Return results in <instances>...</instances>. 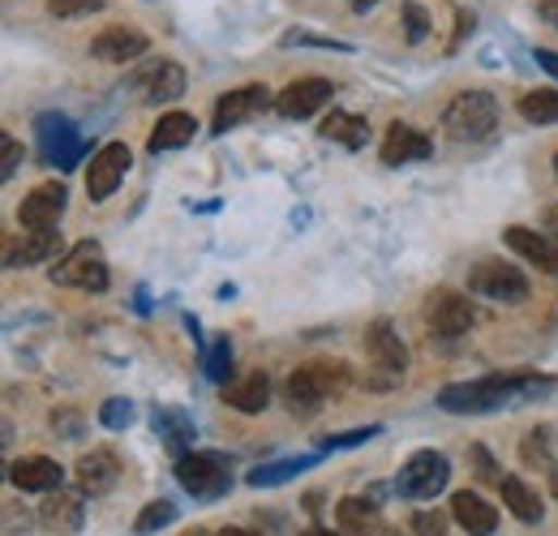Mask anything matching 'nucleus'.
I'll return each instance as SVG.
<instances>
[{
	"label": "nucleus",
	"mask_w": 558,
	"mask_h": 536,
	"mask_svg": "<svg viewBox=\"0 0 558 536\" xmlns=\"http://www.w3.org/2000/svg\"><path fill=\"white\" fill-rule=\"evenodd\" d=\"M558 387L555 378H533V374H489L477 382H456V387H442L438 407L442 412H494L502 403H520L533 400L542 391Z\"/></svg>",
	"instance_id": "nucleus-1"
},
{
	"label": "nucleus",
	"mask_w": 558,
	"mask_h": 536,
	"mask_svg": "<svg viewBox=\"0 0 558 536\" xmlns=\"http://www.w3.org/2000/svg\"><path fill=\"white\" fill-rule=\"evenodd\" d=\"M349 382V369L340 361H314V365H301L288 382H283V400L292 416H314L323 400H331L340 387Z\"/></svg>",
	"instance_id": "nucleus-2"
},
{
	"label": "nucleus",
	"mask_w": 558,
	"mask_h": 536,
	"mask_svg": "<svg viewBox=\"0 0 558 536\" xmlns=\"http://www.w3.org/2000/svg\"><path fill=\"white\" fill-rule=\"evenodd\" d=\"M498 125V103L489 90H464L442 112V134L451 142H482Z\"/></svg>",
	"instance_id": "nucleus-3"
},
{
	"label": "nucleus",
	"mask_w": 558,
	"mask_h": 536,
	"mask_svg": "<svg viewBox=\"0 0 558 536\" xmlns=\"http://www.w3.org/2000/svg\"><path fill=\"white\" fill-rule=\"evenodd\" d=\"M52 283L82 288V292H104V288H108V263H104V249H99L95 241H77L70 254L52 267Z\"/></svg>",
	"instance_id": "nucleus-4"
},
{
	"label": "nucleus",
	"mask_w": 558,
	"mask_h": 536,
	"mask_svg": "<svg viewBox=\"0 0 558 536\" xmlns=\"http://www.w3.org/2000/svg\"><path fill=\"white\" fill-rule=\"evenodd\" d=\"M177 480H181V489L194 494V498H219V494L232 489V472H228V464H223L219 455H210V451H190V455H181V460H177Z\"/></svg>",
	"instance_id": "nucleus-5"
},
{
	"label": "nucleus",
	"mask_w": 558,
	"mask_h": 536,
	"mask_svg": "<svg viewBox=\"0 0 558 536\" xmlns=\"http://www.w3.org/2000/svg\"><path fill=\"white\" fill-rule=\"evenodd\" d=\"M469 292L473 296H486V301H498V305H520L529 296V279L511 263H477L469 270Z\"/></svg>",
	"instance_id": "nucleus-6"
},
{
	"label": "nucleus",
	"mask_w": 558,
	"mask_h": 536,
	"mask_svg": "<svg viewBox=\"0 0 558 536\" xmlns=\"http://www.w3.org/2000/svg\"><path fill=\"white\" fill-rule=\"evenodd\" d=\"M267 108H271V90H267L263 82L236 86V90H228V95L215 103V121H210V130H215V134H223V130H236V125H245V121L263 117Z\"/></svg>",
	"instance_id": "nucleus-7"
},
{
	"label": "nucleus",
	"mask_w": 558,
	"mask_h": 536,
	"mask_svg": "<svg viewBox=\"0 0 558 536\" xmlns=\"http://www.w3.org/2000/svg\"><path fill=\"white\" fill-rule=\"evenodd\" d=\"M447 480H451V464H447V455H438V451H417V455L400 468L396 489H400L404 498H434Z\"/></svg>",
	"instance_id": "nucleus-8"
},
{
	"label": "nucleus",
	"mask_w": 558,
	"mask_h": 536,
	"mask_svg": "<svg viewBox=\"0 0 558 536\" xmlns=\"http://www.w3.org/2000/svg\"><path fill=\"white\" fill-rule=\"evenodd\" d=\"M130 146L125 142H108V146H99L95 150V159H90V168H86V194L90 202H104L117 194V185L125 181V172H130Z\"/></svg>",
	"instance_id": "nucleus-9"
},
{
	"label": "nucleus",
	"mask_w": 558,
	"mask_h": 536,
	"mask_svg": "<svg viewBox=\"0 0 558 536\" xmlns=\"http://www.w3.org/2000/svg\"><path fill=\"white\" fill-rule=\"evenodd\" d=\"M61 215H65V185L61 181H44L39 190H31L26 202L17 206L22 232H57Z\"/></svg>",
	"instance_id": "nucleus-10"
},
{
	"label": "nucleus",
	"mask_w": 558,
	"mask_h": 536,
	"mask_svg": "<svg viewBox=\"0 0 558 536\" xmlns=\"http://www.w3.org/2000/svg\"><path fill=\"white\" fill-rule=\"evenodd\" d=\"M425 322H429V331L438 339H460L473 327V305H469L460 292L438 288V292L429 296V305H425Z\"/></svg>",
	"instance_id": "nucleus-11"
},
{
	"label": "nucleus",
	"mask_w": 558,
	"mask_h": 536,
	"mask_svg": "<svg viewBox=\"0 0 558 536\" xmlns=\"http://www.w3.org/2000/svg\"><path fill=\"white\" fill-rule=\"evenodd\" d=\"M35 134H39V155L48 163H57V168H73L86 155V142L77 137V130H73L65 117H39Z\"/></svg>",
	"instance_id": "nucleus-12"
},
{
	"label": "nucleus",
	"mask_w": 558,
	"mask_h": 536,
	"mask_svg": "<svg viewBox=\"0 0 558 536\" xmlns=\"http://www.w3.org/2000/svg\"><path fill=\"white\" fill-rule=\"evenodd\" d=\"M331 90H336V86H331L327 77H296V82H288V86L279 90L276 112L288 117V121H305V117H314L318 108L331 103Z\"/></svg>",
	"instance_id": "nucleus-13"
},
{
	"label": "nucleus",
	"mask_w": 558,
	"mask_h": 536,
	"mask_svg": "<svg viewBox=\"0 0 558 536\" xmlns=\"http://www.w3.org/2000/svg\"><path fill=\"white\" fill-rule=\"evenodd\" d=\"M134 90H138L142 103H172L185 95V69L177 61H150L134 77Z\"/></svg>",
	"instance_id": "nucleus-14"
},
{
	"label": "nucleus",
	"mask_w": 558,
	"mask_h": 536,
	"mask_svg": "<svg viewBox=\"0 0 558 536\" xmlns=\"http://www.w3.org/2000/svg\"><path fill=\"white\" fill-rule=\"evenodd\" d=\"M61 476H65L61 464L48 455H22L9 464V480L26 494H52V489H61Z\"/></svg>",
	"instance_id": "nucleus-15"
},
{
	"label": "nucleus",
	"mask_w": 558,
	"mask_h": 536,
	"mask_svg": "<svg viewBox=\"0 0 558 536\" xmlns=\"http://www.w3.org/2000/svg\"><path fill=\"white\" fill-rule=\"evenodd\" d=\"M507 249L546 275H558V241H550L537 228H507Z\"/></svg>",
	"instance_id": "nucleus-16"
},
{
	"label": "nucleus",
	"mask_w": 558,
	"mask_h": 536,
	"mask_svg": "<svg viewBox=\"0 0 558 536\" xmlns=\"http://www.w3.org/2000/svg\"><path fill=\"white\" fill-rule=\"evenodd\" d=\"M9 267H39V263H61V232H26L22 241H9L4 249Z\"/></svg>",
	"instance_id": "nucleus-17"
},
{
	"label": "nucleus",
	"mask_w": 558,
	"mask_h": 536,
	"mask_svg": "<svg viewBox=\"0 0 558 536\" xmlns=\"http://www.w3.org/2000/svg\"><path fill=\"white\" fill-rule=\"evenodd\" d=\"M146 35L142 31H125V26H108L95 44H90V57H99V61H112V65H125V61H138L146 57Z\"/></svg>",
	"instance_id": "nucleus-18"
},
{
	"label": "nucleus",
	"mask_w": 558,
	"mask_h": 536,
	"mask_svg": "<svg viewBox=\"0 0 558 536\" xmlns=\"http://www.w3.org/2000/svg\"><path fill=\"white\" fill-rule=\"evenodd\" d=\"M429 150H434V142L421 134V130H413V125H400V121L383 137V163H391V168L429 159Z\"/></svg>",
	"instance_id": "nucleus-19"
},
{
	"label": "nucleus",
	"mask_w": 558,
	"mask_h": 536,
	"mask_svg": "<svg viewBox=\"0 0 558 536\" xmlns=\"http://www.w3.org/2000/svg\"><path fill=\"white\" fill-rule=\"evenodd\" d=\"M451 515H456V524H460L469 536H489L494 528H498V511H494V502H486L482 494H469V489H460V494L451 498Z\"/></svg>",
	"instance_id": "nucleus-20"
},
{
	"label": "nucleus",
	"mask_w": 558,
	"mask_h": 536,
	"mask_svg": "<svg viewBox=\"0 0 558 536\" xmlns=\"http://www.w3.org/2000/svg\"><path fill=\"white\" fill-rule=\"evenodd\" d=\"M336 524H340V533L344 536H396L387 524H383L378 507L365 502V498H344V502L336 507Z\"/></svg>",
	"instance_id": "nucleus-21"
},
{
	"label": "nucleus",
	"mask_w": 558,
	"mask_h": 536,
	"mask_svg": "<svg viewBox=\"0 0 558 536\" xmlns=\"http://www.w3.org/2000/svg\"><path fill=\"white\" fill-rule=\"evenodd\" d=\"M117 476H121V460L108 447L86 451L77 460V485H82V494H108L117 485Z\"/></svg>",
	"instance_id": "nucleus-22"
},
{
	"label": "nucleus",
	"mask_w": 558,
	"mask_h": 536,
	"mask_svg": "<svg viewBox=\"0 0 558 536\" xmlns=\"http://www.w3.org/2000/svg\"><path fill=\"white\" fill-rule=\"evenodd\" d=\"M365 348H369L374 365H383V369H391V374H404V369H409V348H404V339L396 336L387 322H374V327L365 331Z\"/></svg>",
	"instance_id": "nucleus-23"
},
{
	"label": "nucleus",
	"mask_w": 558,
	"mask_h": 536,
	"mask_svg": "<svg viewBox=\"0 0 558 536\" xmlns=\"http://www.w3.org/2000/svg\"><path fill=\"white\" fill-rule=\"evenodd\" d=\"M155 434L163 438V447L177 460L190 455V447H194V421L185 412H177V407H155Z\"/></svg>",
	"instance_id": "nucleus-24"
},
{
	"label": "nucleus",
	"mask_w": 558,
	"mask_h": 536,
	"mask_svg": "<svg viewBox=\"0 0 558 536\" xmlns=\"http://www.w3.org/2000/svg\"><path fill=\"white\" fill-rule=\"evenodd\" d=\"M223 403L228 407H236V412H263L267 403H271V378L267 374H245L241 382H232V387H223Z\"/></svg>",
	"instance_id": "nucleus-25"
},
{
	"label": "nucleus",
	"mask_w": 558,
	"mask_h": 536,
	"mask_svg": "<svg viewBox=\"0 0 558 536\" xmlns=\"http://www.w3.org/2000/svg\"><path fill=\"white\" fill-rule=\"evenodd\" d=\"M198 134V121L190 117V112H168V117H159V125L150 130L146 137V146L159 155V150H177V146H185V142H194Z\"/></svg>",
	"instance_id": "nucleus-26"
},
{
	"label": "nucleus",
	"mask_w": 558,
	"mask_h": 536,
	"mask_svg": "<svg viewBox=\"0 0 558 536\" xmlns=\"http://www.w3.org/2000/svg\"><path fill=\"white\" fill-rule=\"evenodd\" d=\"M44 524L57 536H73L82 528V494L73 489H57L52 502H44Z\"/></svg>",
	"instance_id": "nucleus-27"
},
{
	"label": "nucleus",
	"mask_w": 558,
	"mask_h": 536,
	"mask_svg": "<svg viewBox=\"0 0 558 536\" xmlns=\"http://www.w3.org/2000/svg\"><path fill=\"white\" fill-rule=\"evenodd\" d=\"M498 489H502V502H507V511H511L515 520H524V524H537V520H542V502H537V494H533L520 476H502Z\"/></svg>",
	"instance_id": "nucleus-28"
},
{
	"label": "nucleus",
	"mask_w": 558,
	"mask_h": 536,
	"mask_svg": "<svg viewBox=\"0 0 558 536\" xmlns=\"http://www.w3.org/2000/svg\"><path fill=\"white\" fill-rule=\"evenodd\" d=\"M323 137H331V142H340V146H349V150H361V146L369 142V125H365V117L331 112V117L323 121Z\"/></svg>",
	"instance_id": "nucleus-29"
},
{
	"label": "nucleus",
	"mask_w": 558,
	"mask_h": 536,
	"mask_svg": "<svg viewBox=\"0 0 558 536\" xmlns=\"http://www.w3.org/2000/svg\"><path fill=\"white\" fill-rule=\"evenodd\" d=\"M520 117L529 121V125H555L558 121V90L550 86H542V90H529V95H520Z\"/></svg>",
	"instance_id": "nucleus-30"
},
{
	"label": "nucleus",
	"mask_w": 558,
	"mask_h": 536,
	"mask_svg": "<svg viewBox=\"0 0 558 536\" xmlns=\"http://www.w3.org/2000/svg\"><path fill=\"white\" fill-rule=\"evenodd\" d=\"M314 464V455H296V460H276V464H267V468H254L245 480L254 485V489H271V485H283V480H292V476H301V472Z\"/></svg>",
	"instance_id": "nucleus-31"
},
{
	"label": "nucleus",
	"mask_w": 558,
	"mask_h": 536,
	"mask_svg": "<svg viewBox=\"0 0 558 536\" xmlns=\"http://www.w3.org/2000/svg\"><path fill=\"white\" fill-rule=\"evenodd\" d=\"M172 520H177V507L159 498V502H150V507L142 511L138 520H134V533H138V536H150V533H159V528H168Z\"/></svg>",
	"instance_id": "nucleus-32"
},
{
	"label": "nucleus",
	"mask_w": 558,
	"mask_h": 536,
	"mask_svg": "<svg viewBox=\"0 0 558 536\" xmlns=\"http://www.w3.org/2000/svg\"><path fill=\"white\" fill-rule=\"evenodd\" d=\"M203 365H207L210 382H223L228 369H232V343H228V339H215L207 348V356H203Z\"/></svg>",
	"instance_id": "nucleus-33"
},
{
	"label": "nucleus",
	"mask_w": 558,
	"mask_h": 536,
	"mask_svg": "<svg viewBox=\"0 0 558 536\" xmlns=\"http://www.w3.org/2000/svg\"><path fill=\"white\" fill-rule=\"evenodd\" d=\"M104 9V0H48V13L52 17H90V13H99Z\"/></svg>",
	"instance_id": "nucleus-34"
},
{
	"label": "nucleus",
	"mask_w": 558,
	"mask_h": 536,
	"mask_svg": "<svg viewBox=\"0 0 558 536\" xmlns=\"http://www.w3.org/2000/svg\"><path fill=\"white\" fill-rule=\"evenodd\" d=\"M374 434H383V425H365V429H349V434H327V438H323V451H340V447H361V442H369Z\"/></svg>",
	"instance_id": "nucleus-35"
},
{
	"label": "nucleus",
	"mask_w": 558,
	"mask_h": 536,
	"mask_svg": "<svg viewBox=\"0 0 558 536\" xmlns=\"http://www.w3.org/2000/svg\"><path fill=\"white\" fill-rule=\"evenodd\" d=\"M99 421L108 425V429H125L130 421H134V403L130 400H108L99 407Z\"/></svg>",
	"instance_id": "nucleus-36"
},
{
	"label": "nucleus",
	"mask_w": 558,
	"mask_h": 536,
	"mask_svg": "<svg viewBox=\"0 0 558 536\" xmlns=\"http://www.w3.org/2000/svg\"><path fill=\"white\" fill-rule=\"evenodd\" d=\"M524 464H542V468H550V447H546V429H533V434L524 438Z\"/></svg>",
	"instance_id": "nucleus-37"
},
{
	"label": "nucleus",
	"mask_w": 558,
	"mask_h": 536,
	"mask_svg": "<svg viewBox=\"0 0 558 536\" xmlns=\"http://www.w3.org/2000/svg\"><path fill=\"white\" fill-rule=\"evenodd\" d=\"M413 533L417 536H447V515H442V511H417V515H413Z\"/></svg>",
	"instance_id": "nucleus-38"
},
{
	"label": "nucleus",
	"mask_w": 558,
	"mask_h": 536,
	"mask_svg": "<svg viewBox=\"0 0 558 536\" xmlns=\"http://www.w3.org/2000/svg\"><path fill=\"white\" fill-rule=\"evenodd\" d=\"M404 31H409V39L421 44L425 35H429V17H425V9L421 4H404Z\"/></svg>",
	"instance_id": "nucleus-39"
},
{
	"label": "nucleus",
	"mask_w": 558,
	"mask_h": 536,
	"mask_svg": "<svg viewBox=\"0 0 558 536\" xmlns=\"http://www.w3.org/2000/svg\"><path fill=\"white\" fill-rule=\"evenodd\" d=\"M0 146H4V163H0V176L9 181V176H13V168H17V159H22V146H17V142H13L9 134L0 137Z\"/></svg>",
	"instance_id": "nucleus-40"
},
{
	"label": "nucleus",
	"mask_w": 558,
	"mask_h": 536,
	"mask_svg": "<svg viewBox=\"0 0 558 536\" xmlns=\"http://www.w3.org/2000/svg\"><path fill=\"white\" fill-rule=\"evenodd\" d=\"M469 455H473V464H477V476H482V480H502V476L494 472V460H489V455L482 451V447H473Z\"/></svg>",
	"instance_id": "nucleus-41"
},
{
	"label": "nucleus",
	"mask_w": 558,
	"mask_h": 536,
	"mask_svg": "<svg viewBox=\"0 0 558 536\" xmlns=\"http://www.w3.org/2000/svg\"><path fill=\"white\" fill-rule=\"evenodd\" d=\"M537 65L558 77V52H550V48H537Z\"/></svg>",
	"instance_id": "nucleus-42"
},
{
	"label": "nucleus",
	"mask_w": 558,
	"mask_h": 536,
	"mask_svg": "<svg viewBox=\"0 0 558 536\" xmlns=\"http://www.w3.org/2000/svg\"><path fill=\"white\" fill-rule=\"evenodd\" d=\"M542 228H546V236H550V241H558V206H550V210H546Z\"/></svg>",
	"instance_id": "nucleus-43"
},
{
	"label": "nucleus",
	"mask_w": 558,
	"mask_h": 536,
	"mask_svg": "<svg viewBox=\"0 0 558 536\" xmlns=\"http://www.w3.org/2000/svg\"><path fill=\"white\" fill-rule=\"evenodd\" d=\"M542 13L550 17V26H558V0H546V4H542Z\"/></svg>",
	"instance_id": "nucleus-44"
},
{
	"label": "nucleus",
	"mask_w": 558,
	"mask_h": 536,
	"mask_svg": "<svg viewBox=\"0 0 558 536\" xmlns=\"http://www.w3.org/2000/svg\"><path fill=\"white\" fill-rule=\"evenodd\" d=\"M352 9H356V13H365V9H374V4H378V0H349Z\"/></svg>",
	"instance_id": "nucleus-45"
},
{
	"label": "nucleus",
	"mask_w": 558,
	"mask_h": 536,
	"mask_svg": "<svg viewBox=\"0 0 558 536\" xmlns=\"http://www.w3.org/2000/svg\"><path fill=\"white\" fill-rule=\"evenodd\" d=\"M185 536H215V533H210V528H190Z\"/></svg>",
	"instance_id": "nucleus-46"
},
{
	"label": "nucleus",
	"mask_w": 558,
	"mask_h": 536,
	"mask_svg": "<svg viewBox=\"0 0 558 536\" xmlns=\"http://www.w3.org/2000/svg\"><path fill=\"white\" fill-rule=\"evenodd\" d=\"M305 536H336V533H327V528H310Z\"/></svg>",
	"instance_id": "nucleus-47"
},
{
	"label": "nucleus",
	"mask_w": 558,
	"mask_h": 536,
	"mask_svg": "<svg viewBox=\"0 0 558 536\" xmlns=\"http://www.w3.org/2000/svg\"><path fill=\"white\" fill-rule=\"evenodd\" d=\"M223 536H254V533H245V528H228Z\"/></svg>",
	"instance_id": "nucleus-48"
},
{
	"label": "nucleus",
	"mask_w": 558,
	"mask_h": 536,
	"mask_svg": "<svg viewBox=\"0 0 558 536\" xmlns=\"http://www.w3.org/2000/svg\"><path fill=\"white\" fill-rule=\"evenodd\" d=\"M555 498H558V476H555Z\"/></svg>",
	"instance_id": "nucleus-49"
},
{
	"label": "nucleus",
	"mask_w": 558,
	"mask_h": 536,
	"mask_svg": "<svg viewBox=\"0 0 558 536\" xmlns=\"http://www.w3.org/2000/svg\"><path fill=\"white\" fill-rule=\"evenodd\" d=\"M555 176H558V155H555Z\"/></svg>",
	"instance_id": "nucleus-50"
}]
</instances>
